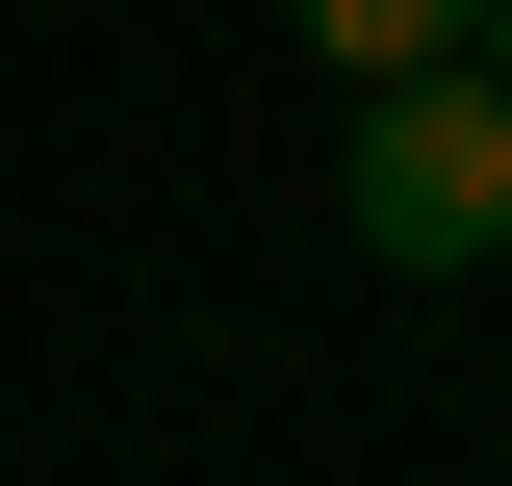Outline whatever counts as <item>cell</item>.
I'll return each mask as SVG.
<instances>
[{
    "label": "cell",
    "instance_id": "obj_1",
    "mask_svg": "<svg viewBox=\"0 0 512 486\" xmlns=\"http://www.w3.org/2000/svg\"><path fill=\"white\" fill-rule=\"evenodd\" d=\"M333 231H359V256H410V282H487V256H512V77H487V52H436V77H359Z\"/></svg>",
    "mask_w": 512,
    "mask_h": 486
},
{
    "label": "cell",
    "instance_id": "obj_2",
    "mask_svg": "<svg viewBox=\"0 0 512 486\" xmlns=\"http://www.w3.org/2000/svg\"><path fill=\"white\" fill-rule=\"evenodd\" d=\"M333 77H436V52H487V0H282Z\"/></svg>",
    "mask_w": 512,
    "mask_h": 486
},
{
    "label": "cell",
    "instance_id": "obj_3",
    "mask_svg": "<svg viewBox=\"0 0 512 486\" xmlns=\"http://www.w3.org/2000/svg\"><path fill=\"white\" fill-rule=\"evenodd\" d=\"M487 77H512V0H487Z\"/></svg>",
    "mask_w": 512,
    "mask_h": 486
}]
</instances>
